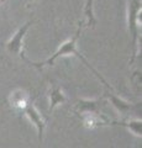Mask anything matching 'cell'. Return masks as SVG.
I'll return each instance as SVG.
<instances>
[{
  "label": "cell",
  "instance_id": "1",
  "mask_svg": "<svg viewBox=\"0 0 142 148\" xmlns=\"http://www.w3.org/2000/svg\"><path fill=\"white\" fill-rule=\"evenodd\" d=\"M80 32H82V26L78 27V30H77V32L74 34V36H72L71 38H68L67 41H64V42H63V43L58 47V49L56 51V52H54L49 58L46 59V61H43V62H31V61H29V59H27L26 57H25V61H27L30 64H32V66L36 67L37 69H42V68L46 67V66H53V64L56 63V61H57L59 57H64V56H75V57L79 59V61L83 63V64H85V67L88 68L89 71L93 73L100 82L103 83L108 90H114V88L110 85L106 80L104 79L102 74H100L95 68L91 67V64L88 62V59H86L85 57H83V54H82L79 51H78V48H77V41H78V38H79V36H80Z\"/></svg>",
  "mask_w": 142,
  "mask_h": 148
},
{
  "label": "cell",
  "instance_id": "2",
  "mask_svg": "<svg viewBox=\"0 0 142 148\" xmlns=\"http://www.w3.org/2000/svg\"><path fill=\"white\" fill-rule=\"evenodd\" d=\"M141 11H142V0H127V27L132 40V57L130 66L135 62L139 51V38H140V27H141Z\"/></svg>",
  "mask_w": 142,
  "mask_h": 148
},
{
  "label": "cell",
  "instance_id": "3",
  "mask_svg": "<svg viewBox=\"0 0 142 148\" xmlns=\"http://www.w3.org/2000/svg\"><path fill=\"white\" fill-rule=\"evenodd\" d=\"M34 20H30L25 22L21 27L17 29V31L11 36V38L6 42V49L9 53H11L14 56H19L25 59L24 56V40L26 37V34L29 32L30 27L34 25Z\"/></svg>",
  "mask_w": 142,
  "mask_h": 148
},
{
  "label": "cell",
  "instance_id": "4",
  "mask_svg": "<svg viewBox=\"0 0 142 148\" xmlns=\"http://www.w3.org/2000/svg\"><path fill=\"white\" fill-rule=\"evenodd\" d=\"M22 115H24V116L35 126L36 132H37L38 142L42 143L43 136H45V130H46V126H47V122H46L45 117L41 115V112L37 110V108L34 105L32 101H31V103L27 105L24 110H22Z\"/></svg>",
  "mask_w": 142,
  "mask_h": 148
},
{
  "label": "cell",
  "instance_id": "5",
  "mask_svg": "<svg viewBox=\"0 0 142 148\" xmlns=\"http://www.w3.org/2000/svg\"><path fill=\"white\" fill-rule=\"evenodd\" d=\"M105 104H106V99H78L77 103L74 104V112L77 115L82 114H88V112H102Z\"/></svg>",
  "mask_w": 142,
  "mask_h": 148
},
{
  "label": "cell",
  "instance_id": "6",
  "mask_svg": "<svg viewBox=\"0 0 142 148\" xmlns=\"http://www.w3.org/2000/svg\"><path fill=\"white\" fill-rule=\"evenodd\" d=\"M9 105H10V108L16 111V112H22V110H24L27 105H29L32 99H31V95L30 92L25 90V89H21V88H17V89L12 90L10 92V95H9Z\"/></svg>",
  "mask_w": 142,
  "mask_h": 148
},
{
  "label": "cell",
  "instance_id": "7",
  "mask_svg": "<svg viewBox=\"0 0 142 148\" xmlns=\"http://www.w3.org/2000/svg\"><path fill=\"white\" fill-rule=\"evenodd\" d=\"M79 117L83 122V126L86 128H99L104 126H111V121L106 115L103 112H88V114H82Z\"/></svg>",
  "mask_w": 142,
  "mask_h": 148
},
{
  "label": "cell",
  "instance_id": "8",
  "mask_svg": "<svg viewBox=\"0 0 142 148\" xmlns=\"http://www.w3.org/2000/svg\"><path fill=\"white\" fill-rule=\"evenodd\" d=\"M105 99H106V101H110V104L115 108L117 112L123 115V116L132 114L136 108H139V105H134V104L129 103V101L121 99L120 96H117L115 92H114V90H108L106 94H105Z\"/></svg>",
  "mask_w": 142,
  "mask_h": 148
},
{
  "label": "cell",
  "instance_id": "9",
  "mask_svg": "<svg viewBox=\"0 0 142 148\" xmlns=\"http://www.w3.org/2000/svg\"><path fill=\"white\" fill-rule=\"evenodd\" d=\"M48 99H49L48 111H49V112H52V111L56 109L57 106H59V105H62V104L66 103L67 96H66L64 92H63L61 86L53 84V85H51V88H49Z\"/></svg>",
  "mask_w": 142,
  "mask_h": 148
},
{
  "label": "cell",
  "instance_id": "10",
  "mask_svg": "<svg viewBox=\"0 0 142 148\" xmlns=\"http://www.w3.org/2000/svg\"><path fill=\"white\" fill-rule=\"evenodd\" d=\"M116 125V126H122L125 127L127 131H130L132 135L137 137L142 136V121L140 117L136 119H127V120H121V121H111V126Z\"/></svg>",
  "mask_w": 142,
  "mask_h": 148
},
{
  "label": "cell",
  "instance_id": "11",
  "mask_svg": "<svg viewBox=\"0 0 142 148\" xmlns=\"http://www.w3.org/2000/svg\"><path fill=\"white\" fill-rule=\"evenodd\" d=\"M0 1H3V0H0Z\"/></svg>",
  "mask_w": 142,
  "mask_h": 148
}]
</instances>
